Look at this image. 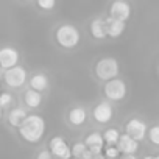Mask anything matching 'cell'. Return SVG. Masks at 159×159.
Masks as SVG:
<instances>
[{
  "mask_svg": "<svg viewBox=\"0 0 159 159\" xmlns=\"http://www.w3.org/2000/svg\"><path fill=\"white\" fill-rule=\"evenodd\" d=\"M143 159H154V156H145Z\"/></svg>",
  "mask_w": 159,
  "mask_h": 159,
  "instance_id": "cell-28",
  "label": "cell"
},
{
  "mask_svg": "<svg viewBox=\"0 0 159 159\" xmlns=\"http://www.w3.org/2000/svg\"><path fill=\"white\" fill-rule=\"evenodd\" d=\"M148 137H150L151 143H154V145L159 147V125H154V126L150 128V131H148Z\"/></svg>",
  "mask_w": 159,
  "mask_h": 159,
  "instance_id": "cell-21",
  "label": "cell"
},
{
  "mask_svg": "<svg viewBox=\"0 0 159 159\" xmlns=\"http://www.w3.org/2000/svg\"><path fill=\"white\" fill-rule=\"evenodd\" d=\"M36 159H53V157H52V153H50L48 150H42V151L38 154Z\"/></svg>",
  "mask_w": 159,
  "mask_h": 159,
  "instance_id": "cell-25",
  "label": "cell"
},
{
  "mask_svg": "<svg viewBox=\"0 0 159 159\" xmlns=\"http://www.w3.org/2000/svg\"><path fill=\"white\" fill-rule=\"evenodd\" d=\"M3 78H5V81L10 88H20L27 81V70L20 66H16V67L7 70Z\"/></svg>",
  "mask_w": 159,
  "mask_h": 159,
  "instance_id": "cell-5",
  "label": "cell"
},
{
  "mask_svg": "<svg viewBox=\"0 0 159 159\" xmlns=\"http://www.w3.org/2000/svg\"><path fill=\"white\" fill-rule=\"evenodd\" d=\"M13 102V95L8 94V92H3L0 94V108H5V106H10Z\"/></svg>",
  "mask_w": 159,
  "mask_h": 159,
  "instance_id": "cell-22",
  "label": "cell"
},
{
  "mask_svg": "<svg viewBox=\"0 0 159 159\" xmlns=\"http://www.w3.org/2000/svg\"><path fill=\"white\" fill-rule=\"evenodd\" d=\"M91 33L95 39H105L108 36L106 33V24L103 19H94L91 22Z\"/></svg>",
  "mask_w": 159,
  "mask_h": 159,
  "instance_id": "cell-16",
  "label": "cell"
},
{
  "mask_svg": "<svg viewBox=\"0 0 159 159\" xmlns=\"http://www.w3.org/2000/svg\"><path fill=\"white\" fill-rule=\"evenodd\" d=\"M102 136H103V140H105L109 147H116L122 134H120V133H119V129H116V128H108Z\"/></svg>",
  "mask_w": 159,
  "mask_h": 159,
  "instance_id": "cell-19",
  "label": "cell"
},
{
  "mask_svg": "<svg viewBox=\"0 0 159 159\" xmlns=\"http://www.w3.org/2000/svg\"><path fill=\"white\" fill-rule=\"evenodd\" d=\"M28 117V114H27V111L24 109V108H14V109H11L10 111V116H8V122H10V125H13V126H20L24 122H25V119Z\"/></svg>",
  "mask_w": 159,
  "mask_h": 159,
  "instance_id": "cell-14",
  "label": "cell"
},
{
  "mask_svg": "<svg viewBox=\"0 0 159 159\" xmlns=\"http://www.w3.org/2000/svg\"><path fill=\"white\" fill-rule=\"evenodd\" d=\"M105 95L109 100H114V102L123 100L125 95H126V84L119 78L111 80V81H108L105 84Z\"/></svg>",
  "mask_w": 159,
  "mask_h": 159,
  "instance_id": "cell-4",
  "label": "cell"
},
{
  "mask_svg": "<svg viewBox=\"0 0 159 159\" xmlns=\"http://www.w3.org/2000/svg\"><path fill=\"white\" fill-rule=\"evenodd\" d=\"M24 100H25V105L28 108H38L41 105V102H42V95H41V92L28 89L25 92V95H24Z\"/></svg>",
  "mask_w": 159,
  "mask_h": 159,
  "instance_id": "cell-18",
  "label": "cell"
},
{
  "mask_svg": "<svg viewBox=\"0 0 159 159\" xmlns=\"http://www.w3.org/2000/svg\"><path fill=\"white\" fill-rule=\"evenodd\" d=\"M92 159H105V156H103V154H97V156H94Z\"/></svg>",
  "mask_w": 159,
  "mask_h": 159,
  "instance_id": "cell-27",
  "label": "cell"
},
{
  "mask_svg": "<svg viewBox=\"0 0 159 159\" xmlns=\"http://www.w3.org/2000/svg\"><path fill=\"white\" fill-rule=\"evenodd\" d=\"M131 16V7L126 2H122V0H117L114 2L109 8V17L120 20V22H126Z\"/></svg>",
  "mask_w": 159,
  "mask_h": 159,
  "instance_id": "cell-9",
  "label": "cell"
},
{
  "mask_svg": "<svg viewBox=\"0 0 159 159\" xmlns=\"http://www.w3.org/2000/svg\"><path fill=\"white\" fill-rule=\"evenodd\" d=\"M120 159H137L134 154H128V156H123V157H120Z\"/></svg>",
  "mask_w": 159,
  "mask_h": 159,
  "instance_id": "cell-26",
  "label": "cell"
},
{
  "mask_svg": "<svg viewBox=\"0 0 159 159\" xmlns=\"http://www.w3.org/2000/svg\"><path fill=\"white\" fill-rule=\"evenodd\" d=\"M119 154H120V151H119V148H117V147H108V148L105 150V157L116 159Z\"/></svg>",
  "mask_w": 159,
  "mask_h": 159,
  "instance_id": "cell-23",
  "label": "cell"
},
{
  "mask_svg": "<svg viewBox=\"0 0 159 159\" xmlns=\"http://www.w3.org/2000/svg\"><path fill=\"white\" fill-rule=\"evenodd\" d=\"M0 119H2V108H0Z\"/></svg>",
  "mask_w": 159,
  "mask_h": 159,
  "instance_id": "cell-29",
  "label": "cell"
},
{
  "mask_svg": "<svg viewBox=\"0 0 159 159\" xmlns=\"http://www.w3.org/2000/svg\"><path fill=\"white\" fill-rule=\"evenodd\" d=\"M56 41L64 48H73L80 42V31L73 25H69V24L61 25L56 30Z\"/></svg>",
  "mask_w": 159,
  "mask_h": 159,
  "instance_id": "cell-2",
  "label": "cell"
},
{
  "mask_svg": "<svg viewBox=\"0 0 159 159\" xmlns=\"http://www.w3.org/2000/svg\"><path fill=\"white\" fill-rule=\"evenodd\" d=\"M19 133L22 136L24 140L30 142V143H36L42 139L44 133H45V122L41 116H28L25 119V122L19 126Z\"/></svg>",
  "mask_w": 159,
  "mask_h": 159,
  "instance_id": "cell-1",
  "label": "cell"
},
{
  "mask_svg": "<svg viewBox=\"0 0 159 159\" xmlns=\"http://www.w3.org/2000/svg\"><path fill=\"white\" fill-rule=\"evenodd\" d=\"M117 148H119V151L123 153L125 156L134 154V153L137 151V148H139V142H136L134 139H131L128 134H123V136H120V139H119V142H117Z\"/></svg>",
  "mask_w": 159,
  "mask_h": 159,
  "instance_id": "cell-12",
  "label": "cell"
},
{
  "mask_svg": "<svg viewBox=\"0 0 159 159\" xmlns=\"http://www.w3.org/2000/svg\"><path fill=\"white\" fill-rule=\"evenodd\" d=\"M55 0H39L38 2V7L39 8H42V10H52V8H55Z\"/></svg>",
  "mask_w": 159,
  "mask_h": 159,
  "instance_id": "cell-24",
  "label": "cell"
},
{
  "mask_svg": "<svg viewBox=\"0 0 159 159\" xmlns=\"http://www.w3.org/2000/svg\"><path fill=\"white\" fill-rule=\"evenodd\" d=\"M105 24H106V33L111 38H119L125 31V22H120V20H116L112 17H108V19H105Z\"/></svg>",
  "mask_w": 159,
  "mask_h": 159,
  "instance_id": "cell-13",
  "label": "cell"
},
{
  "mask_svg": "<svg viewBox=\"0 0 159 159\" xmlns=\"http://www.w3.org/2000/svg\"><path fill=\"white\" fill-rule=\"evenodd\" d=\"M88 153V147L84 145V142H76L72 147V156L75 159H83V156Z\"/></svg>",
  "mask_w": 159,
  "mask_h": 159,
  "instance_id": "cell-20",
  "label": "cell"
},
{
  "mask_svg": "<svg viewBox=\"0 0 159 159\" xmlns=\"http://www.w3.org/2000/svg\"><path fill=\"white\" fill-rule=\"evenodd\" d=\"M50 153L59 159H70L72 157V148L67 145V142L61 136H55L50 140Z\"/></svg>",
  "mask_w": 159,
  "mask_h": 159,
  "instance_id": "cell-6",
  "label": "cell"
},
{
  "mask_svg": "<svg viewBox=\"0 0 159 159\" xmlns=\"http://www.w3.org/2000/svg\"><path fill=\"white\" fill-rule=\"evenodd\" d=\"M154 159H159V156H156V157H154Z\"/></svg>",
  "mask_w": 159,
  "mask_h": 159,
  "instance_id": "cell-30",
  "label": "cell"
},
{
  "mask_svg": "<svg viewBox=\"0 0 159 159\" xmlns=\"http://www.w3.org/2000/svg\"><path fill=\"white\" fill-rule=\"evenodd\" d=\"M103 136L100 134V133H97V131H94V133H91L88 137H86V140H84V145L88 147V150L92 153V156H97V154H100L102 153V150H103Z\"/></svg>",
  "mask_w": 159,
  "mask_h": 159,
  "instance_id": "cell-11",
  "label": "cell"
},
{
  "mask_svg": "<svg viewBox=\"0 0 159 159\" xmlns=\"http://www.w3.org/2000/svg\"><path fill=\"white\" fill-rule=\"evenodd\" d=\"M19 62V52L14 47H3L0 48V67L7 70L16 67Z\"/></svg>",
  "mask_w": 159,
  "mask_h": 159,
  "instance_id": "cell-8",
  "label": "cell"
},
{
  "mask_svg": "<svg viewBox=\"0 0 159 159\" xmlns=\"http://www.w3.org/2000/svg\"><path fill=\"white\" fill-rule=\"evenodd\" d=\"M86 117H88V114L83 108H73L69 112V120L72 125H83L86 122Z\"/></svg>",
  "mask_w": 159,
  "mask_h": 159,
  "instance_id": "cell-17",
  "label": "cell"
},
{
  "mask_svg": "<svg viewBox=\"0 0 159 159\" xmlns=\"http://www.w3.org/2000/svg\"><path fill=\"white\" fill-rule=\"evenodd\" d=\"M92 116L98 123H108L112 119V106L108 102H102L94 108Z\"/></svg>",
  "mask_w": 159,
  "mask_h": 159,
  "instance_id": "cell-10",
  "label": "cell"
},
{
  "mask_svg": "<svg viewBox=\"0 0 159 159\" xmlns=\"http://www.w3.org/2000/svg\"><path fill=\"white\" fill-rule=\"evenodd\" d=\"M126 134L131 139H134L136 142L143 140L145 136H147V125H145V122H142L139 119L128 120V123H126Z\"/></svg>",
  "mask_w": 159,
  "mask_h": 159,
  "instance_id": "cell-7",
  "label": "cell"
},
{
  "mask_svg": "<svg viewBox=\"0 0 159 159\" xmlns=\"http://www.w3.org/2000/svg\"><path fill=\"white\" fill-rule=\"evenodd\" d=\"M30 86H31V89L36 91V92L45 91L47 86H48V78H47V75H44V73H36V75H33L31 80H30Z\"/></svg>",
  "mask_w": 159,
  "mask_h": 159,
  "instance_id": "cell-15",
  "label": "cell"
},
{
  "mask_svg": "<svg viewBox=\"0 0 159 159\" xmlns=\"http://www.w3.org/2000/svg\"><path fill=\"white\" fill-rule=\"evenodd\" d=\"M95 73L100 80H105L106 83L111 80H116V76L119 75V62L114 58H103L97 62Z\"/></svg>",
  "mask_w": 159,
  "mask_h": 159,
  "instance_id": "cell-3",
  "label": "cell"
}]
</instances>
